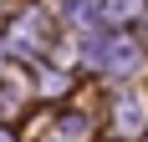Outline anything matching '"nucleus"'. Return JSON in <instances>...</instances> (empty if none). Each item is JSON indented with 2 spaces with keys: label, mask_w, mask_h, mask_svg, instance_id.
<instances>
[{
  "label": "nucleus",
  "mask_w": 148,
  "mask_h": 142,
  "mask_svg": "<svg viewBox=\"0 0 148 142\" xmlns=\"http://www.w3.org/2000/svg\"><path fill=\"white\" fill-rule=\"evenodd\" d=\"M87 66H97V71H133L138 66V46L118 41V36H97V41H87Z\"/></svg>",
  "instance_id": "f257e3e1"
},
{
  "label": "nucleus",
  "mask_w": 148,
  "mask_h": 142,
  "mask_svg": "<svg viewBox=\"0 0 148 142\" xmlns=\"http://www.w3.org/2000/svg\"><path fill=\"white\" fill-rule=\"evenodd\" d=\"M143 122H148V101L138 91L118 97V132H143Z\"/></svg>",
  "instance_id": "f03ea898"
},
{
  "label": "nucleus",
  "mask_w": 148,
  "mask_h": 142,
  "mask_svg": "<svg viewBox=\"0 0 148 142\" xmlns=\"http://www.w3.org/2000/svg\"><path fill=\"white\" fill-rule=\"evenodd\" d=\"M138 10V0H102V15L107 20H123V15H133Z\"/></svg>",
  "instance_id": "7ed1b4c3"
}]
</instances>
